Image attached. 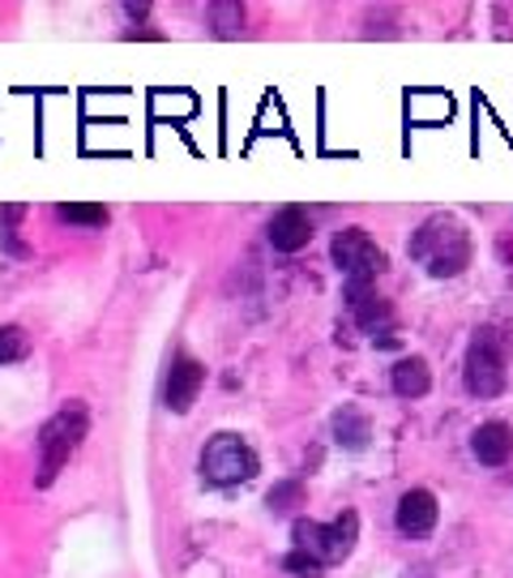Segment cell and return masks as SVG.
Masks as SVG:
<instances>
[{"mask_svg":"<svg viewBox=\"0 0 513 578\" xmlns=\"http://www.w3.org/2000/svg\"><path fill=\"white\" fill-rule=\"evenodd\" d=\"M406 253L433 278H458L471 266V236L454 215H433L415 227Z\"/></svg>","mask_w":513,"mask_h":578,"instance_id":"obj_1","label":"cell"},{"mask_svg":"<svg viewBox=\"0 0 513 578\" xmlns=\"http://www.w3.org/2000/svg\"><path fill=\"white\" fill-rule=\"evenodd\" d=\"M90 433V412H86V403H65L60 412L39 429V471H34V484L39 489H48L56 484V476L69 468V459L81 450V441Z\"/></svg>","mask_w":513,"mask_h":578,"instance_id":"obj_2","label":"cell"},{"mask_svg":"<svg viewBox=\"0 0 513 578\" xmlns=\"http://www.w3.org/2000/svg\"><path fill=\"white\" fill-rule=\"evenodd\" d=\"M510 352L513 339L501 326H480L471 347H466V360H462V382L475 399H496L505 394V382H510Z\"/></svg>","mask_w":513,"mask_h":578,"instance_id":"obj_3","label":"cell"},{"mask_svg":"<svg viewBox=\"0 0 513 578\" xmlns=\"http://www.w3.org/2000/svg\"><path fill=\"white\" fill-rule=\"evenodd\" d=\"M197 471H201V480L210 489H236V484L257 480L262 459H257V450L240 433H215V438L206 441L201 459H197Z\"/></svg>","mask_w":513,"mask_h":578,"instance_id":"obj_4","label":"cell"},{"mask_svg":"<svg viewBox=\"0 0 513 578\" xmlns=\"http://www.w3.org/2000/svg\"><path fill=\"white\" fill-rule=\"evenodd\" d=\"M292 536H296V549L313 552L322 566H343L355 552V545H359V515H355V510H343V515H334L329 523L296 519Z\"/></svg>","mask_w":513,"mask_h":578,"instance_id":"obj_5","label":"cell"},{"mask_svg":"<svg viewBox=\"0 0 513 578\" xmlns=\"http://www.w3.org/2000/svg\"><path fill=\"white\" fill-rule=\"evenodd\" d=\"M329 262L338 266L343 283H377V275L389 271L385 248L364 232V227H343L329 241Z\"/></svg>","mask_w":513,"mask_h":578,"instance_id":"obj_6","label":"cell"},{"mask_svg":"<svg viewBox=\"0 0 513 578\" xmlns=\"http://www.w3.org/2000/svg\"><path fill=\"white\" fill-rule=\"evenodd\" d=\"M201 385H206V364L189 352L171 356L167 364V378H162V408L171 415H189L193 403L201 399Z\"/></svg>","mask_w":513,"mask_h":578,"instance_id":"obj_7","label":"cell"},{"mask_svg":"<svg viewBox=\"0 0 513 578\" xmlns=\"http://www.w3.org/2000/svg\"><path fill=\"white\" fill-rule=\"evenodd\" d=\"M343 301H347V313H352V322L359 326L364 334H385V326H394V304L377 296V287L373 283H343Z\"/></svg>","mask_w":513,"mask_h":578,"instance_id":"obj_8","label":"cell"},{"mask_svg":"<svg viewBox=\"0 0 513 578\" xmlns=\"http://www.w3.org/2000/svg\"><path fill=\"white\" fill-rule=\"evenodd\" d=\"M394 523H398L406 540L433 536V527L441 523V501H436L433 489H406L398 497V506H394Z\"/></svg>","mask_w":513,"mask_h":578,"instance_id":"obj_9","label":"cell"},{"mask_svg":"<svg viewBox=\"0 0 513 578\" xmlns=\"http://www.w3.org/2000/svg\"><path fill=\"white\" fill-rule=\"evenodd\" d=\"M266 241L274 245V253H299L313 241V219L304 206H283L274 210L270 223H266Z\"/></svg>","mask_w":513,"mask_h":578,"instance_id":"obj_10","label":"cell"},{"mask_svg":"<svg viewBox=\"0 0 513 578\" xmlns=\"http://www.w3.org/2000/svg\"><path fill=\"white\" fill-rule=\"evenodd\" d=\"M329 438L347 454H364L373 445V415L364 408H355V403H343L338 412L329 415Z\"/></svg>","mask_w":513,"mask_h":578,"instance_id":"obj_11","label":"cell"},{"mask_svg":"<svg viewBox=\"0 0 513 578\" xmlns=\"http://www.w3.org/2000/svg\"><path fill=\"white\" fill-rule=\"evenodd\" d=\"M471 454L480 468H505L513 459V424L505 420H484L475 433H471Z\"/></svg>","mask_w":513,"mask_h":578,"instance_id":"obj_12","label":"cell"},{"mask_svg":"<svg viewBox=\"0 0 513 578\" xmlns=\"http://www.w3.org/2000/svg\"><path fill=\"white\" fill-rule=\"evenodd\" d=\"M389 385H394L398 399H424V394L433 390V369H428V360L424 356L394 360V369H389Z\"/></svg>","mask_w":513,"mask_h":578,"instance_id":"obj_13","label":"cell"},{"mask_svg":"<svg viewBox=\"0 0 513 578\" xmlns=\"http://www.w3.org/2000/svg\"><path fill=\"white\" fill-rule=\"evenodd\" d=\"M206 22H210V35L215 39H236L248 22V13H244L240 0H215L210 9H206Z\"/></svg>","mask_w":513,"mask_h":578,"instance_id":"obj_14","label":"cell"},{"mask_svg":"<svg viewBox=\"0 0 513 578\" xmlns=\"http://www.w3.org/2000/svg\"><path fill=\"white\" fill-rule=\"evenodd\" d=\"M56 219L69 223V227H81V232H95V227H103L111 219V210L99 206V202H65V206H56Z\"/></svg>","mask_w":513,"mask_h":578,"instance_id":"obj_15","label":"cell"},{"mask_svg":"<svg viewBox=\"0 0 513 578\" xmlns=\"http://www.w3.org/2000/svg\"><path fill=\"white\" fill-rule=\"evenodd\" d=\"M266 506H270L274 515H292L299 506H308V484L292 476V480H278L270 493H266Z\"/></svg>","mask_w":513,"mask_h":578,"instance_id":"obj_16","label":"cell"},{"mask_svg":"<svg viewBox=\"0 0 513 578\" xmlns=\"http://www.w3.org/2000/svg\"><path fill=\"white\" fill-rule=\"evenodd\" d=\"M30 356V334L22 326H0V364H18Z\"/></svg>","mask_w":513,"mask_h":578,"instance_id":"obj_17","label":"cell"},{"mask_svg":"<svg viewBox=\"0 0 513 578\" xmlns=\"http://www.w3.org/2000/svg\"><path fill=\"white\" fill-rule=\"evenodd\" d=\"M283 570L292 578H322L325 575V566L313 557V552H304V549H292L287 557H283Z\"/></svg>","mask_w":513,"mask_h":578,"instance_id":"obj_18","label":"cell"}]
</instances>
